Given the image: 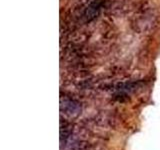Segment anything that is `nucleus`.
<instances>
[{
    "instance_id": "nucleus-2",
    "label": "nucleus",
    "mask_w": 160,
    "mask_h": 150,
    "mask_svg": "<svg viewBox=\"0 0 160 150\" xmlns=\"http://www.w3.org/2000/svg\"><path fill=\"white\" fill-rule=\"evenodd\" d=\"M99 9H100V8H99V5H97L96 3L92 4L91 6H90V7L87 9V11H86V17H87V19H88V20L93 19V18L98 14Z\"/></svg>"
},
{
    "instance_id": "nucleus-1",
    "label": "nucleus",
    "mask_w": 160,
    "mask_h": 150,
    "mask_svg": "<svg viewBox=\"0 0 160 150\" xmlns=\"http://www.w3.org/2000/svg\"><path fill=\"white\" fill-rule=\"evenodd\" d=\"M61 106H64V110L66 111V113L68 114H77L80 110V107L78 103H76L75 101L71 99H67L64 100V103L61 104Z\"/></svg>"
}]
</instances>
